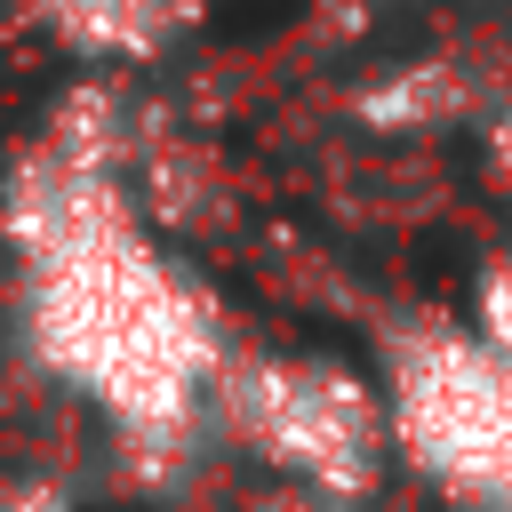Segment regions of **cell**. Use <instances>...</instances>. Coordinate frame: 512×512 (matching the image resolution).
Here are the masks:
<instances>
[{
    "mask_svg": "<svg viewBox=\"0 0 512 512\" xmlns=\"http://www.w3.org/2000/svg\"><path fill=\"white\" fill-rule=\"evenodd\" d=\"M488 352H504L512 360V240L504 248H488L480 264H472V280H464V312H456Z\"/></svg>",
    "mask_w": 512,
    "mask_h": 512,
    "instance_id": "8992f818",
    "label": "cell"
},
{
    "mask_svg": "<svg viewBox=\"0 0 512 512\" xmlns=\"http://www.w3.org/2000/svg\"><path fill=\"white\" fill-rule=\"evenodd\" d=\"M0 512H88L56 472H0Z\"/></svg>",
    "mask_w": 512,
    "mask_h": 512,
    "instance_id": "52a82bcc",
    "label": "cell"
},
{
    "mask_svg": "<svg viewBox=\"0 0 512 512\" xmlns=\"http://www.w3.org/2000/svg\"><path fill=\"white\" fill-rule=\"evenodd\" d=\"M208 432L272 488H304L352 512H368L400 472L376 368L320 344H232L208 384Z\"/></svg>",
    "mask_w": 512,
    "mask_h": 512,
    "instance_id": "7a4b0ae2",
    "label": "cell"
},
{
    "mask_svg": "<svg viewBox=\"0 0 512 512\" xmlns=\"http://www.w3.org/2000/svg\"><path fill=\"white\" fill-rule=\"evenodd\" d=\"M480 136H488V176H496V184H504V200H512V88L488 104Z\"/></svg>",
    "mask_w": 512,
    "mask_h": 512,
    "instance_id": "ba28073f",
    "label": "cell"
},
{
    "mask_svg": "<svg viewBox=\"0 0 512 512\" xmlns=\"http://www.w3.org/2000/svg\"><path fill=\"white\" fill-rule=\"evenodd\" d=\"M512 88V80H504ZM472 48H408L392 64H376L360 88H352V120L368 136H440L456 120H488V104L504 96Z\"/></svg>",
    "mask_w": 512,
    "mask_h": 512,
    "instance_id": "5b68a950",
    "label": "cell"
},
{
    "mask_svg": "<svg viewBox=\"0 0 512 512\" xmlns=\"http://www.w3.org/2000/svg\"><path fill=\"white\" fill-rule=\"evenodd\" d=\"M0 256L24 360L104 424L112 472L136 496L184 488L216 456L208 384L232 360V312L136 184L24 136L0 160Z\"/></svg>",
    "mask_w": 512,
    "mask_h": 512,
    "instance_id": "6da1fadb",
    "label": "cell"
},
{
    "mask_svg": "<svg viewBox=\"0 0 512 512\" xmlns=\"http://www.w3.org/2000/svg\"><path fill=\"white\" fill-rule=\"evenodd\" d=\"M16 8L72 72H104V80L160 72L200 24V0H16Z\"/></svg>",
    "mask_w": 512,
    "mask_h": 512,
    "instance_id": "277c9868",
    "label": "cell"
},
{
    "mask_svg": "<svg viewBox=\"0 0 512 512\" xmlns=\"http://www.w3.org/2000/svg\"><path fill=\"white\" fill-rule=\"evenodd\" d=\"M200 8H208V0H200Z\"/></svg>",
    "mask_w": 512,
    "mask_h": 512,
    "instance_id": "9c48e42d",
    "label": "cell"
},
{
    "mask_svg": "<svg viewBox=\"0 0 512 512\" xmlns=\"http://www.w3.org/2000/svg\"><path fill=\"white\" fill-rule=\"evenodd\" d=\"M392 464L456 512H512V360L456 312H400L376 336Z\"/></svg>",
    "mask_w": 512,
    "mask_h": 512,
    "instance_id": "3957f363",
    "label": "cell"
}]
</instances>
